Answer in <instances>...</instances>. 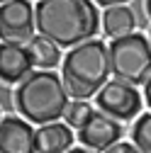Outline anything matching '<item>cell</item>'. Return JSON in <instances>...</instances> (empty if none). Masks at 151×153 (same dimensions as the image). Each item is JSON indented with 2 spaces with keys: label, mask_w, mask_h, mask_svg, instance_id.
<instances>
[{
  "label": "cell",
  "mask_w": 151,
  "mask_h": 153,
  "mask_svg": "<svg viewBox=\"0 0 151 153\" xmlns=\"http://www.w3.org/2000/svg\"><path fill=\"white\" fill-rule=\"evenodd\" d=\"M37 29L59 46H78L90 42L100 27L93 0H39L34 7Z\"/></svg>",
  "instance_id": "cell-1"
},
{
  "label": "cell",
  "mask_w": 151,
  "mask_h": 153,
  "mask_svg": "<svg viewBox=\"0 0 151 153\" xmlns=\"http://www.w3.org/2000/svg\"><path fill=\"white\" fill-rule=\"evenodd\" d=\"M66 83L54 71H32L15 90V105L34 124H54L68 109Z\"/></svg>",
  "instance_id": "cell-2"
},
{
  "label": "cell",
  "mask_w": 151,
  "mask_h": 153,
  "mask_svg": "<svg viewBox=\"0 0 151 153\" xmlns=\"http://www.w3.org/2000/svg\"><path fill=\"white\" fill-rule=\"evenodd\" d=\"M110 73V46H105L98 39L73 46L64 59V83L76 100L98 95L107 83Z\"/></svg>",
  "instance_id": "cell-3"
},
{
  "label": "cell",
  "mask_w": 151,
  "mask_h": 153,
  "mask_svg": "<svg viewBox=\"0 0 151 153\" xmlns=\"http://www.w3.org/2000/svg\"><path fill=\"white\" fill-rule=\"evenodd\" d=\"M110 66L117 80L139 85L151 78V44L141 34H127L110 44Z\"/></svg>",
  "instance_id": "cell-4"
},
{
  "label": "cell",
  "mask_w": 151,
  "mask_h": 153,
  "mask_svg": "<svg viewBox=\"0 0 151 153\" xmlns=\"http://www.w3.org/2000/svg\"><path fill=\"white\" fill-rule=\"evenodd\" d=\"M98 107L115 119H132L141 109V97L139 92L124 80H107L102 90L95 95Z\"/></svg>",
  "instance_id": "cell-5"
},
{
  "label": "cell",
  "mask_w": 151,
  "mask_h": 153,
  "mask_svg": "<svg viewBox=\"0 0 151 153\" xmlns=\"http://www.w3.org/2000/svg\"><path fill=\"white\" fill-rule=\"evenodd\" d=\"M37 27V12L27 0H10L0 7V32L3 42L20 44L32 39V32Z\"/></svg>",
  "instance_id": "cell-6"
},
{
  "label": "cell",
  "mask_w": 151,
  "mask_h": 153,
  "mask_svg": "<svg viewBox=\"0 0 151 153\" xmlns=\"http://www.w3.org/2000/svg\"><path fill=\"white\" fill-rule=\"evenodd\" d=\"M120 136H122V126L115 117H110L105 112H93L90 119L78 129V139L83 146L88 148H98V151H107L115 143H120Z\"/></svg>",
  "instance_id": "cell-7"
},
{
  "label": "cell",
  "mask_w": 151,
  "mask_h": 153,
  "mask_svg": "<svg viewBox=\"0 0 151 153\" xmlns=\"http://www.w3.org/2000/svg\"><path fill=\"white\" fill-rule=\"evenodd\" d=\"M34 139L37 131L25 119L17 117H3L0 124V151L3 153H34Z\"/></svg>",
  "instance_id": "cell-8"
},
{
  "label": "cell",
  "mask_w": 151,
  "mask_h": 153,
  "mask_svg": "<svg viewBox=\"0 0 151 153\" xmlns=\"http://www.w3.org/2000/svg\"><path fill=\"white\" fill-rule=\"evenodd\" d=\"M32 59L29 51L22 49L20 44H10L3 42L0 46V75H3V83H17L25 80L32 73Z\"/></svg>",
  "instance_id": "cell-9"
},
{
  "label": "cell",
  "mask_w": 151,
  "mask_h": 153,
  "mask_svg": "<svg viewBox=\"0 0 151 153\" xmlns=\"http://www.w3.org/2000/svg\"><path fill=\"white\" fill-rule=\"evenodd\" d=\"M73 143V134L66 124H44L42 129H37L34 139V153H68Z\"/></svg>",
  "instance_id": "cell-10"
},
{
  "label": "cell",
  "mask_w": 151,
  "mask_h": 153,
  "mask_svg": "<svg viewBox=\"0 0 151 153\" xmlns=\"http://www.w3.org/2000/svg\"><path fill=\"white\" fill-rule=\"evenodd\" d=\"M102 29H105L107 36H112V39H122L127 34H134L132 32L134 29V12L129 7H124V5H115V7L105 10Z\"/></svg>",
  "instance_id": "cell-11"
},
{
  "label": "cell",
  "mask_w": 151,
  "mask_h": 153,
  "mask_svg": "<svg viewBox=\"0 0 151 153\" xmlns=\"http://www.w3.org/2000/svg\"><path fill=\"white\" fill-rule=\"evenodd\" d=\"M29 59L34 66H39V68H51L61 61V51H59V44H54L51 39H46V36H32L29 39Z\"/></svg>",
  "instance_id": "cell-12"
},
{
  "label": "cell",
  "mask_w": 151,
  "mask_h": 153,
  "mask_svg": "<svg viewBox=\"0 0 151 153\" xmlns=\"http://www.w3.org/2000/svg\"><path fill=\"white\" fill-rule=\"evenodd\" d=\"M132 139L141 153H151V112L141 114L132 126Z\"/></svg>",
  "instance_id": "cell-13"
},
{
  "label": "cell",
  "mask_w": 151,
  "mask_h": 153,
  "mask_svg": "<svg viewBox=\"0 0 151 153\" xmlns=\"http://www.w3.org/2000/svg\"><path fill=\"white\" fill-rule=\"evenodd\" d=\"M93 112H95V109H93L88 102L76 100V102L68 105V109H66L64 117H66V124H68V126H78V129H81V126L90 119V114H93Z\"/></svg>",
  "instance_id": "cell-14"
},
{
  "label": "cell",
  "mask_w": 151,
  "mask_h": 153,
  "mask_svg": "<svg viewBox=\"0 0 151 153\" xmlns=\"http://www.w3.org/2000/svg\"><path fill=\"white\" fill-rule=\"evenodd\" d=\"M105 153H141L137 146H132V143H124V141H120V143H115L112 148H107Z\"/></svg>",
  "instance_id": "cell-15"
},
{
  "label": "cell",
  "mask_w": 151,
  "mask_h": 153,
  "mask_svg": "<svg viewBox=\"0 0 151 153\" xmlns=\"http://www.w3.org/2000/svg\"><path fill=\"white\" fill-rule=\"evenodd\" d=\"M144 97H146V105L151 107V78L146 80V88H144Z\"/></svg>",
  "instance_id": "cell-16"
},
{
  "label": "cell",
  "mask_w": 151,
  "mask_h": 153,
  "mask_svg": "<svg viewBox=\"0 0 151 153\" xmlns=\"http://www.w3.org/2000/svg\"><path fill=\"white\" fill-rule=\"evenodd\" d=\"M95 3H100V5H122V3H127V0H95Z\"/></svg>",
  "instance_id": "cell-17"
},
{
  "label": "cell",
  "mask_w": 151,
  "mask_h": 153,
  "mask_svg": "<svg viewBox=\"0 0 151 153\" xmlns=\"http://www.w3.org/2000/svg\"><path fill=\"white\" fill-rule=\"evenodd\" d=\"M68 153H93V151H85V148H71Z\"/></svg>",
  "instance_id": "cell-18"
},
{
  "label": "cell",
  "mask_w": 151,
  "mask_h": 153,
  "mask_svg": "<svg viewBox=\"0 0 151 153\" xmlns=\"http://www.w3.org/2000/svg\"><path fill=\"white\" fill-rule=\"evenodd\" d=\"M144 7H146V15L151 17V0H146V3H144Z\"/></svg>",
  "instance_id": "cell-19"
},
{
  "label": "cell",
  "mask_w": 151,
  "mask_h": 153,
  "mask_svg": "<svg viewBox=\"0 0 151 153\" xmlns=\"http://www.w3.org/2000/svg\"><path fill=\"white\" fill-rule=\"evenodd\" d=\"M5 3H10V0H3V5H5Z\"/></svg>",
  "instance_id": "cell-20"
}]
</instances>
